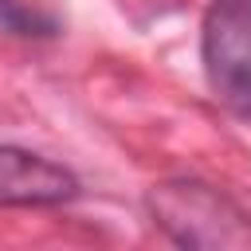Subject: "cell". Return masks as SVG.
Returning a JSON list of instances; mask_svg holds the SVG:
<instances>
[{"mask_svg":"<svg viewBox=\"0 0 251 251\" xmlns=\"http://www.w3.org/2000/svg\"><path fill=\"white\" fill-rule=\"evenodd\" d=\"M78 196V176L31 149L0 145V208H55Z\"/></svg>","mask_w":251,"mask_h":251,"instance_id":"cell-3","label":"cell"},{"mask_svg":"<svg viewBox=\"0 0 251 251\" xmlns=\"http://www.w3.org/2000/svg\"><path fill=\"white\" fill-rule=\"evenodd\" d=\"M200 63L212 94L251 118V0H212L200 27Z\"/></svg>","mask_w":251,"mask_h":251,"instance_id":"cell-2","label":"cell"},{"mask_svg":"<svg viewBox=\"0 0 251 251\" xmlns=\"http://www.w3.org/2000/svg\"><path fill=\"white\" fill-rule=\"evenodd\" d=\"M145 212L176 251H251V216L208 180H157L145 188Z\"/></svg>","mask_w":251,"mask_h":251,"instance_id":"cell-1","label":"cell"},{"mask_svg":"<svg viewBox=\"0 0 251 251\" xmlns=\"http://www.w3.org/2000/svg\"><path fill=\"white\" fill-rule=\"evenodd\" d=\"M0 27L20 39H55L59 35V20L51 12L27 8L20 0H0Z\"/></svg>","mask_w":251,"mask_h":251,"instance_id":"cell-4","label":"cell"}]
</instances>
